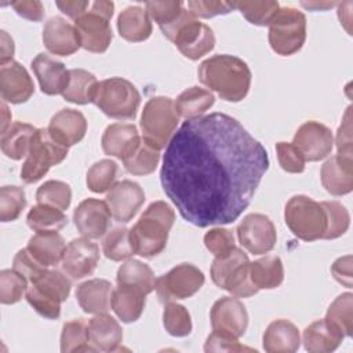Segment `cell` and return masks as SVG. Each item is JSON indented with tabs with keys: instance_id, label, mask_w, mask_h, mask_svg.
Masks as SVG:
<instances>
[{
	"instance_id": "obj_1",
	"label": "cell",
	"mask_w": 353,
	"mask_h": 353,
	"mask_svg": "<svg viewBox=\"0 0 353 353\" xmlns=\"http://www.w3.org/2000/svg\"><path fill=\"white\" fill-rule=\"evenodd\" d=\"M268 168L263 145L216 112L183 121L165 148L160 182L185 221L207 228L234 222Z\"/></svg>"
},
{
	"instance_id": "obj_2",
	"label": "cell",
	"mask_w": 353,
	"mask_h": 353,
	"mask_svg": "<svg viewBox=\"0 0 353 353\" xmlns=\"http://www.w3.org/2000/svg\"><path fill=\"white\" fill-rule=\"evenodd\" d=\"M200 81L228 102H240L250 91L251 70L239 57L218 54L199 65Z\"/></svg>"
},
{
	"instance_id": "obj_3",
	"label": "cell",
	"mask_w": 353,
	"mask_h": 353,
	"mask_svg": "<svg viewBox=\"0 0 353 353\" xmlns=\"http://www.w3.org/2000/svg\"><path fill=\"white\" fill-rule=\"evenodd\" d=\"M175 222V212L165 201H153L138 222L130 229V240L135 254L153 258L167 245L168 233Z\"/></svg>"
},
{
	"instance_id": "obj_4",
	"label": "cell",
	"mask_w": 353,
	"mask_h": 353,
	"mask_svg": "<svg viewBox=\"0 0 353 353\" xmlns=\"http://www.w3.org/2000/svg\"><path fill=\"white\" fill-rule=\"evenodd\" d=\"M163 34L172 41L182 55L197 61L215 47L212 29L200 22L190 11L183 8L179 17L170 25L160 29Z\"/></svg>"
},
{
	"instance_id": "obj_5",
	"label": "cell",
	"mask_w": 353,
	"mask_h": 353,
	"mask_svg": "<svg viewBox=\"0 0 353 353\" xmlns=\"http://www.w3.org/2000/svg\"><path fill=\"white\" fill-rule=\"evenodd\" d=\"M178 121L179 116L175 102L168 97H153L145 103L142 110V139L160 152L175 134Z\"/></svg>"
},
{
	"instance_id": "obj_6",
	"label": "cell",
	"mask_w": 353,
	"mask_h": 353,
	"mask_svg": "<svg viewBox=\"0 0 353 353\" xmlns=\"http://www.w3.org/2000/svg\"><path fill=\"white\" fill-rule=\"evenodd\" d=\"M284 219L292 234L303 241L323 239L327 230V214L323 204L305 194L292 196L287 201Z\"/></svg>"
},
{
	"instance_id": "obj_7",
	"label": "cell",
	"mask_w": 353,
	"mask_h": 353,
	"mask_svg": "<svg viewBox=\"0 0 353 353\" xmlns=\"http://www.w3.org/2000/svg\"><path fill=\"white\" fill-rule=\"evenodd\" d=\"M92 103H95L108 117L131 120L137 116L141 94L127 79L110 77L99 81Z\"/></svg>"
},
{
	"instance_id": "obj_8",
	"label": "cell",
	"mask_w": 353,
	"mask_h": 353,
	"mask_svg": "<svg viewBox=\"0 0 353 353\" xmlns=\"http://www.w3.org/2000/svg\"><path fill=\"white\" fill-rule=\"evenodd\" d=\"M210 273L215 285L234 296L248 298L259 291L250 277L248 255L237 247L228 256L215 258Z\"/></svg>"
},
{
	"instance_id": "obj_9",
	"label": "cell",
	"mask_w": 353,
	"mask_h": 353,
	"mask_svg": "<svg viewBox=\"0 0 353 353\" xmlns=\"http://www.w3.org/2000/svg\"><path fill=\"white\" fill-rule=\"evenodd\" d=\"M269 44L283 57L298 52L306 40V17L294 7H280L269 22Z\"/></svg>"
},
{
	"instance_id": "obj_10",
	"label": "cell",
	"mask_w": 353,
	"mask_h": 353,
	"mask_svg": "<svg viewBox=\"0 0 353 353\" xmlns=\"http://www.w3.org/2000/svg\"><path fill=\"white\" fill-rule=\"evenodd\" d=\"M68 156V148L57 142L48 128H37L30 143L29 153L21 168V179L25 183L40 181L52 165L62 163Z\"/></svg>"
},
{
	"instance_id": "obj_11",
	"label": "cell",
	"mask_w": 353,
	"mask_h": 353,
	"mask_svg": "<svg viewBox=\"0 0 353 353\" xmlns=\"http://www.w3.org/2000/svg\"><path fill=\"white\" fill-rule=\"evenodd\" d=\"M203 272L192 263H181L156 279V292L161 302L193 296L204 284Z\"/></svg>"
},
{
	"instance_id": "obj_12",
	"label": "cell",
	"mask_w": 353,
	"mask_h": 353,
	"mask_svg": "<svg viewBox=\"0 0 353 353\" xmlns=\"http://www.w3.org/2000/svg\"><path fill=\"white\" fill-rule=\"evenodd\" d=\"M237 239L240 244L254 255H262L272 251L277 241V233L273 222L263 214H250L239 223Z\"/></svg>"
},
{
	"instance_id": "obj_13",
	"label": "cell",
	"mask_w": 353,
	"mask_h": 353,
	"mask_svg": "<svg viewBox=\"0 0 353 353\" xmlns=\"http://www.w3.org/2000/svg\"><path fill=\"white\" fill-rule=\"evenodd\" d=\"M210 320L212 331L240 338L248 325V313L241 301L232 296H222L211 307Z\"/></svg>"
},
{
	"instance_id": "obj_14",
	"label": "cell",
	"mask_w": 353,
	"mask_h": 353,
	"mask_svg": "<svg viewBox=\"0 0 353 353\" xmlns=\"http://www.w3.org/2000/svg\"><path fill=\"white\" fill-rule=\"evenodd\" d=\"M109 21L110 18L105 17L92 7L90 11L74 19V28L84 50L101 54L109 48L113 39Z\"/></svg>"
},
{
	"instance_id": "obj_15",
	"label": "cell",
	"mask_w": 353,
	"mask_h": 353,
	"mask_svg": "<svg viewBox=\"0 0 353 353\" xmlns=\"http://www.w3.org/2000/svg\"><path fill=\"white\" fill-rule=\"evenodd\" d=\"M292 143L307 161L325 159L334 146L331 130L319 121H306L295 132Z\"/></svg>"
},
{
	"instance_id": "obj_16",
	"label": "cell",
	"mask_w": 353,
	"mask_h": 353,
	"mask_svg": "<svg viewBox=\"0 0 353 353\" xmlns=\"http://www.w3.org/2000/svg\"><path fill=\"white\" fill-rule=\"evenodd\" d=\"M99 261V248L87 237L73 239L62 256L63 272L74 280L94 273Z\"/></svg>"
},
{
	"instance_id": "obj_17",
	"label": "cell",
	"mask_w": 353,
	"mask_h": 353,
	"mask_svg": "<svg viewBox=\"0 0 353 353\" xmlns=\"http://www.w3.org/2000/svg\"><path fill=\"white\" fill-rule=\"evenodd\" d=\"M145 201L143 189L130 179L117 182L108 193L106 203L112 216L121 223L130 222Z\"/></svg>"
},
{
	"instance_id": "obj_18",
	"label": "cell",
	"mask_w": 353,
	"mask_h": 353,
	"mask_svg": "<svg viewBox=\"0 0 353 353\" xmlns=\"http://www.w3.org/2000/svg\"><path fill=\"white\" fill-rule=\"evenodd\" d=\"M110 210L106 201L98 199H85L74 212L73 221L79 233L87 239L102 237L110 225Z\"/></svg>"
},
{
	"instance_id": "obj_19",
	"label": "cell",
	"mask_w": 353,
	"mask_h": 353,
	"mask_svg": "<svg viewBox=\"0 0 353 353\" xmlns=\"http://www.w3.org/2000/svg\"><path fill=\"white\" fill-rule=\"evenodd\" d=\"M43 43L51 54L59 57H69L81 47L74 25L58 15L44 23Z\"/></svg>"
},
{
	"instance_id": "obj_20",
	"label": "cell",
	"mask_w": 353,
	"mask_h": 353,
	"mask_svg": "<svg viewBox=\"0 0 353 353\" xmlns=\"http://www.w3.org/2000/svg\"><path fill=\"white\" fill-rule=\"evenodd\" d=\"M1 99L10 103H23L34 92V84L28 70L17 61L0 68Z\"/></svg>"
},
{
	"instance_id": "obj_21",
	"label": "cell",
	"mask_w": 353,
	"mask_h": 353,
	"mask_svg": "<svg viewBox=\"0 0 353 353\" xmlns=\"http://www.w3.org/2000/svg\"><path fill=\"white\" fill-rule=\"evenodd\" d=\"M324 189L332 196H345L353 190V157L335 154L320 171Z\"/></svg>"
},
{
	"instance_id": "obj_22",
	"label": "cell",
	"mask_w": 353,
	"mask_h": 353,
	"mask_svg": "<svg viewBox=\"0 0 353 353\" xmlns=\"http://www.w3.org/2000/svg\"><path fill=\"white\" fill-rule=\"evenodd\" d=\"M48 131L57 142L69 148L84 138L87 132V120L84 114L76 109H61L51 117Z\"/></svg>"
},
{
	"instance_id": "obj_23",
	"label": "cell",
	"mask_w": 353,
	"mask_h": 353,
	"mask_svg": "<svg viewBox=\"0 0 353 353\" xmlns=\"http://www.w3.org/2000/svg\"><path fill=\"white\" fill-rule=\"evenodd\" d=\"M32 69L37 81L40 84V90L47 95H58L62 94L69 81V70L65 65L48 54L40 52L32 61Z\"/></svg>"
},
{
	"instance_id": "obj_24",
	"label": "cell",
	"mask_w": 353,
	"mask_h": 353,
	"mask_svg": "<svg viewBox=\"0 0 353 353\" xmlns=\"http://www.w3.org/2000/svg\"><path fill=\"white\" fill-rule=\"evenodd\" d=\"M141 137L134 124L114 123L103 131L101 143L106 154L120 159L121 161L130 156L141 142Z\"/></svg>"
},
{
	"instance_id": "obj_25",
	"label": "cell",
	"mask_w": 353,
	"mask_h": 353,
	"mask_svg": "<svg viewBox=\"0 0 353 353\" xmlns=\"http://www.w3.org/2000/svg\"><path fill=\"white\" fill-rule=\"evenodd\" d=\"M262 343L268 353H294L301 345L299 330L290 320H274L268 325Z\"/></svg>"
},
{
	"instance_id": "obj_26",
	"label": "cell",
	"mask_w": 353,
	"mask_h": 353,
	"mask_svg": "<svg viewBox=\"0 0 353 353\" xmlns=\"http://www.w3.org/2000/svg\"><path fill=\"white\" fill-rule=\"evenodd\" d=\"M112 284L103 279H92L81 283L76 290V298L85 313H108L112 306Z\"/></svg>"
},
{
	"instance_id": "obj_27",
	"label": "cell",
	"mask_w": 353,
	"mask_h": 353,
	"mask_svg": "<svg viewBox=\"0 0 353 353\" xmlns=\"http://www.w3.org/2000/svg\"><path fill=\"white\" fill-rule=\"evenodd\" d=\"M90 341L95 349L113 352L119 349L123 341V330L117 320L106 313L95 314L88 321Z\"/></svg>"
},
{
	"instance_id": "obj_28",
	"label": "cell",
	"mask_w": 353,
	"mask_h": 353,
	"mask_svg": "<svg viewBox=\"0 0 353 353\" xmlns=\"http://www.w3.org/2000/svg\"><path fill=\"white\" fill-rule=\"evenodd\" d=\"M120 36L131 43H139L150 37L153 26L148 11L139 6L124 8L117 18Z\"/></svg>"
},
{
	"instance_id": "obj_29",
	"label": "cell",
	"mask_w": 353,
	"mask_h": 353,
	"mask_svg": "<svg viewBox=\"0 0 353 353\" xmlns=\"http://www.w3.org/2000/svg\"><path fill=\"white\" fill-rule=\"evenodd\" d=\"M343 338L345 336L324 319L313 321L303 330L302 342L305 349L310 353H330L341 345Z\"/></svg>"
},
{
	"instance_id": "obj_30",
	"label": "cell",
	"mask_w": 353,
	"mask_h": 353,
	"mask_svg": "<svg viewBox=\"0 0 353 353\" xmlns=\"http://www.w3.org/2000/svg\"><path fill=\"white\" fill-rule=\"evenodd\" d=\"M29 252L44 266H55L62 262L65 240L58 232H37L29 239Z\"/></svg>"
},
{
	"instance_id": "obj_31",
	"label": "cell",
	"mask_w": 353,
	"mask_h": 353,
	"mask_svg": "<svg viewBox=\"0 0 353 353\" xmlns=\"http://www.w3.org/2000/svg\"><path fill=\"white\" fill-rule=\"evenodd\" d=\"M146 294L138 288L119 285L112 292V309L123 323L137 321L145 309Z\"/></svg>"
},
{
	"instance_id": "obj_32",
	"label": "cell",
	"mask_w": 353,
	"mask_h": 353,
	"mask_svg": "<svg viewBox=\"0 0 353 353\" xmlns=\"http://www.w3.org/2000/svg\"><path fill=\"white\" fill-rule=\"evenodd\" d=\"M99 81L97 77L85 69H70L69 81L63 92L61 94L65 101L76 105L92 103Z\"/></svg>"
},
{
	"instance_id": "obj_33",
	"label": "cell",
	"mask_w": 353,
	"mask_h": 353,
	"mask_svg": "<svg viewBox=\"0 0 353 353\" xmlns=\"http://www.w3.org/2000/svg\"><path fill=\"white\" fill-rule=\"evenodd\" d=\"M250 277L258 290H272L281 285L284 280V266L279 256L265 255L250 262Z\"/></svg>"
},
{
	"instance_id": "obj_34",
	"label": "cell",
	"mask_w": 353,
	"mask_h": 353,
	"mask_svg": "<svg viewBox=\"0 0 353 353\" xmlns=\"http://www.w3.org/2000/svg\"><path fill=\"white\" fill-rule=\"evenodd\" d=\"M37 128L32 124L15 121L12 123L7 131L1 134V150L11 160H21L28 156L32 138Z\"/></svg>"
},
{
	"instance_id": "obj_35",
	"label": "cell",
	"mask_w": 353,
	"mask_h": 353,
	"mask_svg": "<svg viewBox=\"0 0 353 353\" xmlns=\"http://www.w3.org/2000/svg\"><path fill=\"white\" fill-rule=\"evenodd\" d=\"M116 281L119 285H128L143 291L146 295L154 291L156 277L149 265L138 261L130 259L124 262L116 274Z\"/></svg>"
},
{
	"instance_id": "obj_36",
	"label": "cell",
	"mask_w": 353,
	"mask_h": 353,
	"mask_svg": "<svg viewBox=\"0 0 353 353\" xmlns=\"http://www.w3.org/2000/svg\"><path fill=\"white\" fill-rule=\"evenodd\" d=\"M215 102V97L211 91L200 88V87H190L182 91L176 101L175 109L178 116L190 120L203 116Z\"/></svg>"
},
{
	"instance_id": "obj_37",
	"label": "cell",
	"mask_w": 353,
	"mask_h": 353,
	"mask_svg": "<svg viewBox=\"0 0 353 353\" xmlns=\"http://www.w3.org/2000/svg\"><path fill=\"white\" fill-rule=\"evenodd\" d=\"M26 222L34 232H58L68 225V216L57 207L37 203L28 212Z\"/></svg>"
},
{
	"instance_id": "obj_38",
	"label": "cell",
	"mask_w": 353,
	"mask_h": 353,
	"mask_svg": "<svg viewBox=\"0 0 353 353\" xmlns=\"http://www.w3.org/2000/svg\"><path fill=\"white\" fill-rule=\"evenodd\" d=\"M90 331L88 324L83 319L66 321L62 327L61 332V352L72 353V352H88L95 350L88 345Z\"/></svg>"
},
{
	"instance_id": "obj_39",
	"label": "cell",
	"mask_w": 353,
	"mask_h": 353,
	"mask_svg": "<svg viewBox=\"0 0 353 353\" xmlns=\"http://www.w3.org/2000/svg\"><path fill=\"white\" fill-rule=\"evenodd\" d=\"M232 8H236L252 25L266 26L280 8L274 0H240L229 1Z\"/></svg>"
},
{
	"instance_id": "obj_40",
	"label": "cell",
	"mask_w": 353,
	"mask_h": 353,
	"mask_svg": "<svg viewBox=\"0 0 353 353\" xmlns=\"http://www.w3.org/2000/svg\"><path fill=\"white\" fill-rule=\"evenodd\" d=\"M325 320L343 336H352L353 331V294L345 292L330 305Z\"/></svg>"
},
{
	"instance_id": "obj_41",
	"label": "cell",
	"mask_w": 353,
	"mask_h": 353,
	"mask_svg": "<svg viewBox=\"0 0 353 353\" xmlns=\"http://www.w3.org/2000/svg\"><path fill=\"white\" fill-rule=\"evenodd\" d=\"M159 161L160 152L141 139L137 149L123 160V164L125 171L132 175H149L156 170Z\"/></svg>"
},
{
	"instance_id": "obj_42",
	"label": "cell",
	"mask_w": 353,
	"mask_h": 353,
	"mask_svg": "<svg viewBox=\"0 0 353 353\" xmlns=\"http://www.w3.org/2000/svg\"><path fill=\"white\" fill-rule=\"evenodd\" d=\"M119 165L110 159L94 163L87 171V186L94 193H105L110 190L117 181Z\"/></svg>"
},
{
	"instance_id": "obj_43",
	"label": "cell",
	"mask_w": 353,
	"mask_h": 353,
	"mask_svg": "<svg viewBox=\"0 0 353 353\" xmlns=\"http://www.w3.org/2000/svg\"><path fill=\"white\" fill-rule=\"evenodd\" d=\"M102 250L105 256L114 262L131 258L135 251L130 240V230L124 226L110 229L103 237Z\"/></svg>"
},
{
	"instance_id": "obj_44",
	"label": "cell",
	"mask_w": 353,
	"mask_h": 353,
	"mask_svg": "<svg viewBox=\"0 0 353 353\" xmlns=\"http://www.w3.org/2000/svg\"><path fill=\"white\" fill-rule=\"evenodd\" d=\"M36 200L39 204H48L65 211L70 205L72 190L66 182L51 179L37 189Z\"/></svg>"
},
{
	"instance_id": "obj_45",
	"label": "cell",
	"mask_w": 353,
	"mask_h": 353,
	"mask_svg": "<svg viewBox=\"0 0 353 353\" xmlns=\"http://www.w3.org/2000/svg\"><path fill=\"white\" fill-rule=\"evenodd\" d=\"M163 325L172 336H188L192 332V319L188 309L179 303L168 302L163 310Z\"/></svg>"
},
{
	"instance_id": "obj_46",
	"label": "cell",
	"mask_w": 353,
	"mask_h": 353,
	"mask_svg": "<svg viewBox=\"0 0 353 353\" xmlns=\"http://www.w3.org/2000/svg\"><path fill=\"white\" fill-rule=\"evenodd\" d=\"M26 207V196L22 188L6 185L0 189V221L12 222L18 219L22 210Z\"/></svg>"
},
{
	"instance_id": "obj_47",
	"label": "cell",
	"mask_w": 353,
	"mask_h": 353,
	"mask_svg": "<svg viewBox=\"0 0 353 353\" xmlns=\"http://www.w3.org/2000/svg\"><path fill=\"white\" fill-rule=\"evenodd\" d=\"M33 285L46 296L62 303L68 299L72 288L70 280L59 270H47V273L33 283Z\"/></svg>"
},
{
	"instance_id": "obj_48",
	"label": "cell",
	"mask_w": 353,
	"mask_h": 353,
	"mask_svg": "<svg viewBox=\"0 0 353 353\" xmlns=\"http://www.w3.org/2000/svg\"><path fill=\"white\" fill-rule=\"evenodd\" d=\"M327 214V230L324 233V240H334L345 234L350 225V215L345 205L339 201H321Z\"/></svg>"
},
{
	"instance_id": "obj_49",
	"label": "cell",
	"mask_w": 353,
	"mask_h": 353,
	"mask_svg": "<svg viewBox=\"0 0 353 353\" xmlns=\"http://www.w3.org/2000/svg\"><path fill=\"white\" fill-rule=\"evenodd\" d=\"M28 280L15 269H4L0 272V302L12 305L21 301L26 292Z\"/></svg>"
},
{
	"instance_id": "obj_50",
	"label": "cell",
	"mask_w": 353,
	"mask_h": 353,
	"mask_svg": "<svg viewBox=\"0 0 353 353\" xmlns=\"http://www.w3.org/2000/svg\"><path fill=\"white\" fill-rule=\"evenodd\" d=\"M204 245L215 258H225L236 248L232 230L223 228L210 229L204 234Z\"/></svg>"
},
{
	"instance_id": "obj_51",
	"label": "cell",
	"mask_w": 353,
	"mask_h": 353,
	"mask_svg": "<svg viewBox=\"0 0 353 353\" xmlns=\"http://www.w3.org/2000/svg\"><path fill=\"white\" fill-rule=\"evenodd\" d=\"M145 10L148 11L150 19H153L159 28H164L172 23L183 10V4L179 0L167 1H146Z\"/></svg>"
},
{
	"instance_id": "obj_52",
	"label": "cell",
	"mask_w": 353,
	"mask_h": 353,
	"mask_svg": "<svg viewBox=\"0 0 353 353\" xmlns=\"http://www.w3.org/2000/svg\"><path fill=\"white\" fill-rule=\"evenodd\" d=\"M12 269L21 273L32 284L40 280L47 273V266L41 265L28 248L19 250L12 259Z\"/></svg>"
},
{
	"instance_id": "obj_53",
	"label": "cell",
	"mask_w": 353,
	"mask_h": 353,
	"mask_svg": "<svg viewBox=\"0 0 353 353\" xmlns=\"http://www.w3.org/2000/svg\"><path fill=\"white\" fill-rule=\"evenodd\" d=\"M276 153L280 167L291 174H301L305 170V157L294 143L277 142Z\"/></svg>"
},
{
	"instance_id": "obj_54",
	"label": "cell",
	"mask_w": 353,
	"mask_h": 353,
	"mask_svg": "<svg viewBox=\"0 0 353 353\" xmlns=\"http://www.w3.org/2000/svg\"><path fill=\"white\" fill-rule=\"evenodd\" d=\"M25 298L28 303L43 317L55 320L61 314V303L50 299L44 294H41L33 284L25 292Z\"/></svg>"
},
{
	"instance_id": "obj_55",
	"label": "cell",
	"mask_w": 353,
	"mask_h": 353,
	"mask_svg": "<svg viewBox=\"0 0 353 353\" xmlns=\"http://www.w3.org/2000/svg\"><path fill=\"white\" fill-rule=\"evenodd\" d=\"M205 352H255V349L241 345L237 338L212 331L204 345Z\"/></svg>"
},
{
	"instance_id": "obj_56",
	"label": "cell",
	"mask_w": 353,
	"mask_h": 353,
	"mask_svg": "<svg viewBox=\"0 0 353 353\" xmlns=\"http://www.w3.org/2000/svg\"><path fill=\"white\" fill-rule=\"evenodd\" d=\"M188 7L194 17H200V18H212L216 15H225L233 10L229 1H216V0H192V1H188Z\"/></svg>"
},
{
	"instance_id": "obj_57",
	"label": "cell",
	"mask_w": 353,
	"mask_h": 353,
	"mask_svg": "<svg viewBox=\"0 0 353 353\" xmlns=\"http://www.w3.org/2000/svg\"><path fill=\"white\" fill-rule=\"evenodd\" d=\"M352 108L349 106L345 112L343 121L338 128L336 132V148H338V154H345V156H352V116H350Z\"/></svg>"
},
{
	"instance_id": "obj_58",
	"label": "cell",
	"mask_w": 353,
	"mask_h": 353,
	"mask_svg": "<svg viewBox=\"0 0 353 353\" xmlns=\"http://www.w3.org/2000/svg\"><path fill=\"white\" fill-rule=\"evenodd\" d=\"M11 7L25 19L39 22L44 18V7L39 0H17L11 3Z\"/></svg>"
},
{
	"instance_id": "obj_59",
	"label": "cell",
	"mask_w": 353,
	"mask_h": 353,
	"mask_svg": "<svg viewBox=\"0 0 353 353\" xmlns=\"http://www.w3.org/2000/svg\"><path fill=\"white\" fill-rule=\"evenodd\" d=\"M331 273L336 281L346 285L347 288H352V256L346 255L338 258L331 266Z\"/></svg>"
},
{
	"instance_id": "obj_60",
	"label": "cell",
	"mask_w": 353,
	"mask_h": 353,
	"mask_svg": "<svg viewBox=\"0 0 353 353\" xmlns=\"http://www.w3.org/2000/svg\"><path fill=\"white\" fill-rule=\"evenodd\" d=\"M55 4L63 14H66L72 19H77L79 17L85 14L87 8L91 6L87 0H58Z\"/></svg>"
},
{
	"instance_id": "obj_61",
	"label": "cell",
	"mask_w": 353,
	"mask_h": 353,
	"mask_svg": "<svg viewBox=\"0 0 353 353\" xmlns=\"http://www.w3.org/2000/svg\"><path fill=\"white\" fill-rule=\"evenodd\" d=\"M15 52L14 41L6 30L0 32V65H7L12 62V57Z\"/></svg>"
},
{
	"instance_id": "obj_62",
	"label": "cell",
	"mask_w": 353,
	"mask_h": 353,
	"mask_svg": "<svg viewBox=\"0 0 353 353\" xmlns=\"http://www.w3.org/2000/svg\"><path fill=\"white\" fill-rule=\"evenodd\" d=\"M336 1H301V6L313 11H325L336 6Z\"/></svg>"
},
{
	"instance_id": "obj_63",
	"label": "cell",
	"mask_w": 353,
	"mask_h": 353,
	"mask_svg": "<svg viewBox=\"0 0 353 353\" xmlns=\"http://www.w3.org/2000/svg\"><path fill=\"white\" fill-rule=\"evenodd\" d=\"M10 125H11V113H10L6 102L3 101V103H1V134L4 131H7Z\"/></svg>"
}]
</instances>
